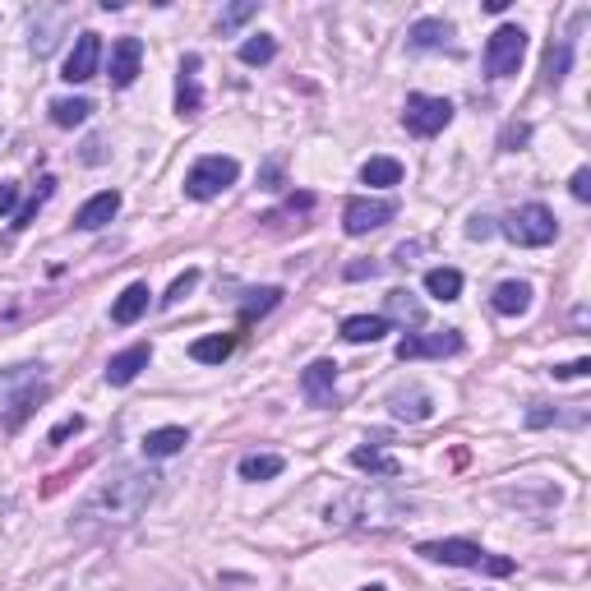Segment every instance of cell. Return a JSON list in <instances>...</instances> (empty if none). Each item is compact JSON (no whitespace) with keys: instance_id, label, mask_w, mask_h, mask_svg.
<instances>
[{"instance_id":"b9f144b4","label":"cell","mask_w":591,"mask_h":591,"mask_svg":"<svg viewBox=\"0 0 591 591\" xmlns=\"http://www.w3.org/2000/svg\"><path fill=\"white\" fill-rule=\"evenodd\" d=\"M79 430H84V416H70V421H61L56 430H51V435H47V444H65V439H70V435H79Z\"/></svg>"},{"instance_id":"603a6c76","label":"cell","mask_w":591,"mask_h":591,"mask_svg":"<svg viewBox=\"0 0 591 591\" xmlns=\"http://www.w3.org/2000/svg\"><path fill=\"white\" fill-rule=\"evenodd\" d=\"M448 37H453V24H444V19H421V24H411L407 42L416 51H435V47H448Z\"/></svg>"},{"instance_id":"6da1fadb","label":"cell","mask_w":591,"mask_h":591,"mask_svg":"<svg viewBox=\"0 0 591 591\" xmlns=\"http://www.w3.org/2000/svg\"><path fill=\"white\" fill-rule=\"evenodd\" d=\"M157 485H162V476H157L153 467H116L107 481L84 499L74 527L88 531V527H111V522H134L153 504Z\"/></svg>"},{"instance_id":"f546056e","label":"cell","mask_w":591,"mask_h":591,"mask_svg":"<svg viewBox=\"0 0 591 591\" xmlns=\"http://www.w3.org/2000/svg\"><path fill=\"white\" fill-rule=\"evenodd\" d=\"M568 56H573V37H559V42H550V51H545V84H550V88L564 84Z\"/></svg>"},{"instance_id":"e575fe53","label":"cell","mask_w":591,"mask_h":591,"mask_svg":"<svg viewBox=\"0 0 591 591\" xmlns=\"http://www.w3.org/2000/svg\"><path fill=\"white\" fill-rule=\"evenodd\" d=\"M273 56H278V42H273L268 33L250 37V42H241V61H245V65H268Z\"/></svg>"},{"instance_id":"7402d4cb","label":"cell","mask_w":591,"mask_h":591,"mask_svg":"<svg viewBox=\"0 0 591 591\" xmlns=\"http://www.w3.org/2000/svg\"><path fill=\"white\" fill-rule=\"evenodd\" d=\"M351 467L356 471H370V476H384V481H393V476H398V458H388V453H379V448L370 444V439H365L361 448H351Z\"/></svg>"},{"instance_id":"bcb514c9","label":"cell","mask_w":591,"mask_h":591,"mask_svg":"<svg viewBox=\"0 0 591 591\" xmlns=\"http://www.w3.org/2000/svg\"><path fill=\"white\" fill-rule=\"evenodd\" d=\"M490 231H495V227H490V218H471V222H467V236H471V241H485Z\"/></svg>"},{"instance_id":"ffe728a7","label":"cell","mask_w":591,"mask_h":591,"mask_svg":"<svg viewBox=\"0 0 591 591\" xmlns=\"http://www.w3.org/2000/svg\"><path fill=\"white\" fill-rule=\"evenodd\" d=\"M384 305H388V324H393V319H398V324H411V328H421L425 324V305L416 301V296H411L407 287H398V291H388L384 296Z\"/></svg>"},{"instance_id":"9a60e30c","label":"cell","mask_w":591,"mask_h":591,"mask_svg":"<svg viewBox=\"0 0 591 591\" xmlns=\"http://www.w3.org/2000/svg\"><path fill=\"white\" fill-rule=\"evenodd\" d=\"M388 411L398 416V421H430L435 416V398L425 393V388H398L393 398H388Z\"/></svg>"},{"instance_id":"44dd1931","label":"cell","mask_w":591,"mask_h":591,"mask_svg":"<svg viewBox=\"0 0 591 591\" xmlns=\"http://www.w3.org/2000/svg\"><path fill=\"white\" fill-rule=\"evenodd\" d=\"M490 305H495L499 314H508V319L527 314L531 310V282H499L495 296H490Z\"/></svg>"},{"instance_id":"7a4b0ae2","label":"cell","mask_w":591,"mask_h":591,"mask_svg":"<svg viewBox=\"0 0 591 591\" xmlns=\"http://www.w3.org/2000/svg\"><path fill=\"white\" fill-rule=\"evenodd\" d=\"M407 513L402 499H384V495H370V490H351L342 495L338 504H328V522H338V527H388V522H398Z\"/></svg>"},{"instance_id":"1f68e13d","label":"cell","mask_w":591,"mask_h":591,"mask_svg":"<svg viewBox=\"0 0 591 591\" xmlns=\"http://www.w3.org/2000/svg\"><path fill=\"white\" fill-rule=\"evenodd\" d=\"M33 379H42V365H10V370H0V402H10L14 393L24 384H33Z\"/></svg>"},{"instance_id":"e0dca14e","label":"cell","mask_w":591,"mask_h":591,"mask_svg":"<svg viewBox=\"0 0 591 591\" xmlns=\"http://www.w3.org/2000/svg\"><path fill=\"white\" fill-rule=\"evenodd\" d=\"M388 328L393 324H388L384 314H351V319H342V338L351 347H365V342H384Z\"/></svg>"},{"instance_id":"7bdbcfd3","label":"cell","mask_w":591,"mask_h":591,"mask_svg":"<svg viewBox=\"0 0 591 591\" xmlns=\"http://www.w3.org/2000/svg\"><path fill=\"white\" fill-rule=\"evenodd\" d=\"M582 374H591L587 356H582V361H568V365H555V379H582Z\"/></svg>"},{"instance_id":"ab89813d","label":"cell","mask_w":591,"mask_h":591,"mask_svg":"<svg viewBox=\"0 0 591 591\" xmlns=\"http://www.w3.org/2000/svg\"><path fill=\"white\" fill-rule=\"evenodd\" d=\"M559 421V411H550L545 402H531V411H527V425L531 430H541V425H555Z\"/></svg>"},{"instance_id":"d590c367","label":"cell","mask_w":591,"mask_h":591,"mask_svg":"<svg viewBox=\"0 0 591 591\" xmlns=\"http://www.w3.org/2000/svg\"><path fill=\"white\" fill-rule=\"evenodd\" d=\"M194 287H199V268H185L181 278L171 282V291H167V296H162V305H167V310H171V305H181V301H185V296H190Z\"/></svg>"},{"instance_id":"f6af8a7d","label":"cell","mask_w":591,"mask_h":591,"mask_svg":"<svg viewBox=\"0 0 591 591\" xmlns=\"http://www.w3.org/2000/svg\"><path fill=\"white\" fill-rule=\"evenodd\" d=\"M88 162V167H102V162H107V153H102V139H88L84 144V153H79Z\"/></svg>"},{"instance_id":"52a82bcc","label":"cell","mask_w":591,"mask_h":591,"mask_svg":"<svg viewBox=\"0 0 591 591\" xmlns=\"http://www.w3.org/2000/svg\"><path fill=\"white\" fill-rule=\"evenodd\" d=\"M448 121H453V102H448V97L411 93L407 107H402V125H407L416 139H430V134H439Z\"/></svg>"},{"instance_id":"836d02e7","label":"cell","mask_w":591,"mask_h":591,"mask_svg":"<svg viewBox=\"0 0 591 591\" xmlns=\"http://www.w3.org/2000/svg\"><path fill=\"white\" fill-rule=\"evenodd\" d=\"M254 14H259V0H236V5H227V10H222L218 33H222V37H231L236 28L245 24V19H254Z\"/></svg>"},{"instance_id":"d6a6232c","label":"cell","mask_w":591,"mask_h":591,"mask_svg":"<svg viewBox=\"0 0 591 591\" xmlns=\"http://www.w3.org/2000/svg\"><path fill=\"white\" fill-rule=\"evenodd\" d=\"M51 194H56V176H42V181H37V190H33V199H28V204H19V213H14V222H10V227H14V231H24L28 222L37 218V208L47 204Z\"/></svg>"},{"instance_id":"277c9868","label":"cell","mask_w":591,"mask_h":591,"mask_svg":"<svg viewBox=\"0 0 591 591\" xmlns=\"http://www.w3.org/2000/svg\"><path fill=\"white\" fill-rule=\"evenodd\" d=\"M236 181H241V162H236V157H222V153H208L190 167V176H185V194L204 204V199H218L222 190H231Z\"/></svg>"},{"instance_id":"f35d334b","label":"cell","mask_w":591,"mask_h":591,"mask_svg":"<svg viewBox=\"0 0 591 591\" xmlns=\"http://www.w3.org/2000/svg\"><path fill=\"white\" fill-rule=\"evenodd\" d=\"M568 190H573V199H578V204H591V171H587V167H578V171H573V181H568Z\"/></svg>"},{"instance_id":"8fae6325","label":"cell","mask_w":591,"mask_h":591,"mask_svg":"<svg viewBox=\"0 0 591 591\" xmlns=\"http://www.w3.org/2000/svg\"><path fill=\"white\" fill-rule=\"evenodd\" d=\"M462 351V333L458 328H444V333H430V338H407L398 342V361H421V356H458Z\"/></svg>"},{"instance_id":"d6986e66","label":"cell","mask_w":591,"mask_h":591,"mask_svg":"<svg viewBox=\"0 0 591 591\" xmlns=\"http://www.w3.org/2000/svg\"><path fill=\"white\" fill-rule=\"evenodd\" d=\"M148 296H153V291H148V282H130V287L116 296V305H111V324H121V328L134 324V319L148 310Z\"/></svg>"},{"instance_id":"ac0fdd59","label":"cell","mask_w":591,"mask_h":591,"mask_svg":"<svg viewBox=\"0 0 591 591\" xmlns=\"http://www.w3.org/2000/svg\"><path fill=\"white\" fill-rule=\"evenodd\" d=\"M190 444V430L185 425H162V430H148L144 435V458H176L181 448Z\"/></svg>"},{"instance_id":"cb8c5ba5","label":"cell","mask_w":591,"mask_h":591,"mask_svg":"<svg viewBox=\"0 0 591 591\" xmlns=\"http://www.w3.org/2000/svg\"><path fill=\"white\" fill-rule=\"evenodd\" d=\"M42 398H47V384H42V379L24 384V388H19V393L10 398V416H5V425H10V430H19V425L28 421V411H37V402H42Z\"/></svg>"},{"instance_id":"8992f818","label":"cell","mask_w":591,"mask_h":591,"mask_svg":"<svg viewBox=\"0 0 591 591\" xmlns=\"http://www.w3.org/2000/svg\"><path fill=\"white\" fill-rule=\"evenodd\" d=\"M522 56H527V33L518 24H499L490 33V42H485V74L490 79H508L522 65Z\"/></svg>"},{"instance_id":"83f0119b","label":"cell","mask_w":591,"mask_h":591,"mask_svg":"<svg viewBox=\"0 0 591 591\" xmlns=\"http://www.w3.org/2000/svg\"><path fill=\"white\" fill-rule=\"evenodd\" d=\"M425 291H430L435 301H458L462 296V273L458 268H430V273H425Z\"/></svg>"},{"instance_id":"9c48e42d","label":"cell","mask_w":591,"mask_h":591,"mask_svg":"<svg viewBox=\"0 0 591 591\" xmlns=\"http://www.w3.org/2000/svg\"><path fill=\"white\" fill-rule=\"evenodd\" d=\"M97 65H102V37H97V33H79V37H74V51L65 56L61 79H65V84H88V79L97 74Z\"/></svg>"},{"instance_id":"4316f807","label":"cell","mask_w":591,"mask_h":591,"mask_svg":"<svg viewBox=\"0 0 591 591\" xmlns=\"http://www.w3.org/2000/svg\"><path fill=\"white\" fill-rule=\"evenodd\" d=\"M282 467L287 462L278 458V453H250V458H241V481H273V476H282Z\"/></svg>"},{"instance_id":"f1b7e54d","label":"cell","mask_w":591,"mask_h":591,"mask_svg":"<svg viewBox=\"0 0 591 591\" xmlns=\"http://www.w3.org/2000/svg\"><path fill=\"white\" fill-rule=\"evenodd\" d=\"M231 351H236V338H231V333H218V338H199V342H194L190 356L199 365H222Z\"/></svg>"},{"instance_id":"8d00e7d4","label":"cell","mask_w":591,"mask_h":591,"mask_svg":"<svg viewBox=\"0 0 591 591\" xmlns=\"http://www.w3.org/2000/svg\"><path fill=\"white\" fill-rule=\"evenodd\" d=\"M531 139V125H518V121H508L504 130H499V148H504V153H518L522 144H527Z\"/></svg>"},{"instance_id":"4fadbf2b","label":"cell","mask_w":591,"mask_h":591,"mask_svg":"<svg viewBox=\"0 0 591 591\" xmlns=\"http://www.w3.org/2000/svg\"><path fill=\"white\" fill-rule=\"evenodd\" d=\"M148 361H153V347H148V342H134V347L116 351V356L107 361V384L111 388L134 384V379H139V370H148Z\"/></svg>"},{"instance_id":"7dc6e473","label":"cell","mask_w":591,"mask_h":591,"mask_svg":"<svg viewBox=\"0 0 591 591\" xmlns=\"http://www.w3.org/2000/svg\"><path fill=\"white\" fill-rule=\"evenodd\" d=\"M365 591H388V587H379V582H370V587H365Z\"/></svg>"},{"instance_id":"7c38bea8","label":"cell","mask_w":591,"mask_h":591,"mask_svg":"<svg viewBox=\"0 0 591 591\" xmlns=\"http://www.w3.org/2000/svg\"><path fill=\"white\" fill-rule=\"evenodd\" d=\"M139 65H144V42L139 37H116L111 47V88H130L139 79Z\"/></svg>"},{"instance_id":"30bf717a","label":"cell","mask_w":591,"mask_h":591,"mask_svg":"<svg viewBox=\"0 0 591 591\" xmlns=\"http://www.w3.org/2000/svg\"><path fill=\"white\" fill-rule=\"evenodd\" d=\"M301 393L310 407H338V361H314L301 374Z\"/></svg>"},{"instance_id":"d4e9b609","label":"cell","mask_w":591,"mask_h":591,"mask_svg":"<svg viewBox=\"0 0 591 591\" xmlns=\"http://www.w3.org/2000/svg\"><path fill=\"white\" fill-rule=\"evenodd\" d=\"M88 116H93V102H88V97H56V102H51V121L61 125V130L84 125Z\"/></svg>"},{"instance_id":"4dcf8cb0","label":"cell","mask_w":591,"mask_h":591,"mask_svg":"<svg viewBox=\"0 0 591 591\" xmlns=\"http://www.w3.org/2000/svg\"><path fill=\"white\" fill-rule=\"evenodd\" d=\"M278 305H282V287H259V291H250V296H245V305H241V324H254L259 314L278 310Z\"/></svg>"},{"instance_id":"484cf974","label":"cell","mask_w":591,"mask_h":591,"mask_svg":"<svg viewBox=\"0 0 591 591\" xmlns=\"http://www.w3.org/2000/svg\"><path fill=\"white\" fill-rule=\"evenodd\" d=\"M361 181L374 185V190H388V185L402 181V162L398 157H370V162L361 167Z\"/></svg>"},{"instance_id":"ba28073f","label":"cell","mask_w":591,"mask_h":591,"mask_svg":"<svg viewBox=\"0 0 591 591\" xmlns=\"http://www.w3.org/2000/svg\"><path fill=\"white\" fill-rule=\"evenodd\" d=\"M393 199H351L347 208H342V227H347V236H370V231L388 227L393 222Z\"/></svg>"},{"instance_id":"60d3db41","label":"cell","mask_w":591,"mask_h":591,"mask_svg":"<svg viewBox=\"0 0 591 591\" xmlns=\"http://www.w3.org/2000/svg\"><path fill=\"white\" fill-rule=\"evenodd\" d=\"M259 181H264V190H282V157H268L264 171H259Z\"/></svg>"},{"instance_id":"ee69618b","label":"cell","mask_w":591,"mask_h":591,"mask_svg":"<svg viewBox=\"0 0 591 591\" xmlns=\"http://www.w3.org/2000/svg\"><path fill=\"white\" fill-rule=\"evenodd\" d=\"M342 273H347V282H361V278H379V264H374V259H370V264H347V268H342Z\"/></svg>"},{"instance_id":"5b68a950","label":"cell","mask_w":591,"mask_h":591,"mask_svg":"<svg viewBox=\"0 0 591 591\" xmlns=\"http://www.w3.org/2000/svg\"><path fill=\"white\" fill-rule=\"evenodd\" d=\"M504 236L513 245H527V250H536V245H550L559 236V222H555V213L545 204H522V208H513L504 218Z\"/></svg>"},{"instance_id":"2e32d148","label":"cell","mask_w":591,"mask_h":591,"mask_svg":"<svg viewBox=\"0 0 591 591\" xmlns=\"http://www.w3.org/2000/svg\"><path fill=\"white\" fill-rule=\"evenodd\" d=\"M116 213H121V194H116V190H102V194H93V199H88L79 213H74V227L97 231V227H107Z\"/></svg>"},{"instance_id":"5bb4252c","label":"cell","mask_w":591,"mask_h":591,"mask_svg":"<svg viewBox=\"0 0 591 591\" xmlns=\"http://www.w3.org/2000/svg\"><path fill=\"white\" fill-rule=\"evenodd\" d=\"M199 56H185L181 61V74H176V116H199L204 111V93H199Z\"/></svg>"},{"instance_id":"74e56055","label":"cell","mask_w":591,"mask_h":591,"mask_svg":"<svg viewBox=\"0 0 591 591\" xmlns=\"http://www.w3.org/2000/svg\"><path fill=\"white\" fill-rule=\"evenodd\" d=\"M19 213V181H0V218Z\"/></svg>"},{"instance_id":"3957f363","label":"cell","mask_w":591,"mask_h":591,"mask_svg":"<svg viewBox=\"0 0 591 591\" xmlns=\"http://www.w3.org/2000/svg\"><path fill=\"white\" fill-rule=\"evenodd\" d=\"M416 555L435 559V564H453V568H485L490 578H508L513 573V559H499V555H485L476 541H458V536H448V541H421L416 545Z\"/></svg>"}]
</instances>
